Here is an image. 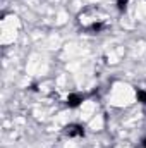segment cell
<instances>
[{
	"label": "cell",
	"mask_w": 146,
	"mask_h": 148,
	"mask_svg": "<svg viewBox=\"0 0 146 148\" xmlns=\"http://www.w3.org/2000/svg\"><path fill=\"white\" fill-rule=\"evenodd\" d=\"M113 148H132V147H129V143H117Z\"/></svg>",
	"instance_id": "1"
}]
</instances>
